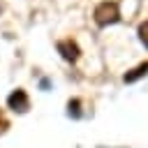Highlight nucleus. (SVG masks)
Listing matches in <instances>:
<instances>
[{
    "mask_svg": "<svg viewBox=\"0 0 148 148\" xmlns=\"http://www.w3.org/2000/svg\"><path fill=\"white\" fill-rule=\"evenodd\" d=\"M95 18L99 25H106V23H113L118 18V9L113 2H102L97 9H95Z\"/></svg>",
    "mask_w": 148,
    "mask_h": 148,
    "instance_id": "obj_1",
    "label": "nucleus"
},
{
    "mask_svg": "<svg viewBox=\"0 0 148 148\" xmlns=\"http://www.w3.org/2000/svg\"><path fill=\"white\" fill-rule=\"evenodd\" d=\"M7 104H9V109H14V111H25V109H28V97H25L23 90H14V92L7 97Z\"/></svg>",
    "mask_w": 148,
    "mask_h": 148,
    "instance_id": "obj_2",
    "label": "nucleus"
},
{
    "mask_svg": "<svg viewBox=\"0 0 148 148\" xmlns=\"http://www.w3.org/2000/svg\"><path fill=\"white\" fill-rule=\"evenodd\" d=\"M58 51L62 53L65 60H76V56H79V49H76L74 42H60L58 44Z\"/></svg>",
    "mask_w": 148,
    "mask_h": 148,
    "instance_id": "obj_3",
    "label": "nucleus"
},
{
    "mask_svg": "<svg viewBox=\"0 0 148 148\" xmlns=\"http://www.w3.org/2000/svg\"><path fill=\"white\" fill-rule=\"evenodd\" d=\"M143 74H148V62H143V65H139L136 69H132L130 74H125V81H127V83H132V81H136V79H141Z\"/></svg>",
    "mask_w": 148,
    "mask_h": 148,
    "instance_id": "obj_4",
    "label": "nucleus"
},
{
    "mask_svg": "<svg viewBox=\"0 0 148 148\" xmlns=\"http://www.w3.org/2000/svg\"><path fill=\"white\" fill-rule=\"evenodd\" d=\"M67 106H69V116H74V118H76V116H79V99H69V104H67Z\"/></svg>",
    "mask_w": 148,
    "mask_h": 148,
    "instance_id": "obj_5",
    "label": "nucleus"
},
{
    "mask_svg": "<svg viewBox=\"0 0 148 148\" xmlns=\"http://www.w3.org/2000/svg\"><path fill=\"white\" fill-rule=\"evenodd\" d=\"M139 35H141V42L148 46V23H143V25L139 28Z\"/></svg>",
    "mask_w": 148,
    "mask_h": 148,
    "instance_id": "obj_6",
    "label": "nucleus"
}]
</instances>
